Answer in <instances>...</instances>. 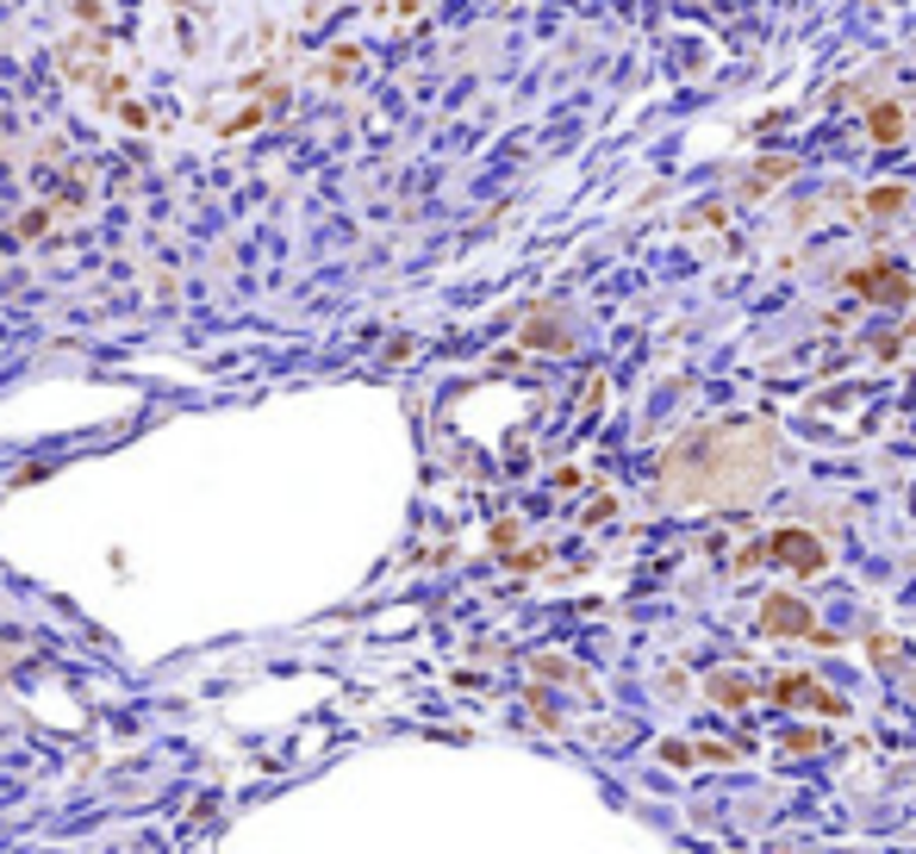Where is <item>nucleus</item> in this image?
<instances>
[{"label": "nucleus", "mask_w": 916, "mask_h": 854, "mask_svg": "<svg viewBox=\"0 0 916 854\" xmlns=\"http://www.w3.org/2000/svg\"><path fill=\"white\" fill-rule=\"evenodd\" d=\"M773 430L767 425H717L668 449L655 493H668L673 505H742L773 481Z\"/></svg>", "instance_id": "obj_1"}, {"label": "nucleus", "mask_w": 916, "mask_h": 854, "mask_svg": "<svg viewBox=\"0 0 916 854\" xmlns=\"http://www.w3.org/2000/svg\"><path fill=\"white\" fill-rule=\"evenodd\" d=\"M761 637H817V642H836L829 630H817V618H811V605L792 599V593H773V599H761Z\"/></svg>", "instance_id": "obj_2"}, {"label": "nucleus", "mask_w": 916, "mask_h": 854, "mask_svg": "<svg viewBox=\"0 0 916 854\" xmlns=\"http://www.w3.org/2000/svg\"><path fill=\"white\" fill-rule=\"evenodd\" d=\"M848 288L860 300H873V306H904L911 300V274L897 262H860V269H848Z\"/></svg>", "instance_id": "obj_3"}, {"label": "nucleus", "mask_w": 916, "mask_h": 854, "mask_svg": "<svg viewBox=\"0 0 916 854\" xmlns=\"http://www.w3.org/2000/svg\"><path fill=\"white\" fill-rule=\"evenodd\" d=\"M767 562L792 568V574H823V568H829V549H823L811 530H773V537H767Z\"/></svg>", "instance_id": "obj_4"}, {"label": "nucleus", "mask_w": 916, "mask_h": 854, "mask_svg": "<svg viewBox=\"0 0 916 854\" xmlns=\"http://www.w3.org/2000/svg\"><path fill=\"white\" fill-rule=\"evenodd\" d=\"M773 699L780 705H811V711H823V718H848V699H836V693L817 686L811 674H785L780 686H773Z\"/></svg>", "instance_id": "obj_5"}, {"label": "nucleus", "mask_w": 916, "mask_h": 854, "mask_svg": "<svg viewBox=\"0 0 916 854\" xmlns=\"http://www.w3.org/2000/svg\"><path fill=\"white\" fill-rule=\"evenodd\" d=\"M867 132H873V144H897L904 137V106L897 100H879L873 113H867Z\"/></svg>", "instance_id": "obj_6"}, {"label": "nucleus", "mask_w": 916, "mask_h": 854, "mask_svg": "<svg viewBox=\"0 0 916 854\" xmlns=\"http://www.w3.org/2000/svg\"><path fill=\"white\" fill-rule=\"evenodd\" d=\"M711 699L724 705V711H736V705H748V699H755V686H748L742 674H717V679H711Z\"/></svg>", "instance_id": "obj_7"}, {"label": "nucleus", "mask_w": 916, "mask_h": 854, "mask_svg": "<svg viewBox=\"0 0 916 854\" xmlns=\"http://www.w3.org/2000/svg\"><path fill=\"white\" fill-rule=\"evenodd\" d=\"M904 188H873V194H867V213H879V218H892V213H904Z\"/></svg>", "instance_id": "obj_8"}, {"label": "nucleus", "mask_w": 916, "mask_h": 854, "mask_svg": "<svg viewBox=\"0 0 916 854\" xmlns=\"http://www.w3.org/2000/svg\"><path fill=\"white\" fill-rule=\"evenodd\" d=\"M692 755H699V749H686V742H661V761H668V767H692Z\"/></svg>", "instance_id": "obj_9"}, {"label": "nucleus", "mask_w": 916, "mask_h": 854, "mask_svg": "<svg viewBox=\"0 0 916 854\" xmlns=\"http://www.w3.org/2000/svg\"><path fill=\"white\" fill-rule=\"evenodd\" d=\"M729 755H736L729 742H699V761H729Z\"/></svg>", "instance_id": "obj_10"}, {"label": "nucleus", "mask_w": 916, "mask_h": 854, "mask_svg": "<svg viewBox=\"0 0 916 854\" xmlns=\"http://www.w3.org/2000/svg\"><path fill=\"white\" fill-rule=\"evenodd\" d=\"M530 344H568V337H561L555 325H530Z\"/></svg>", "instance_id": "obj_11"}]
</instances>
